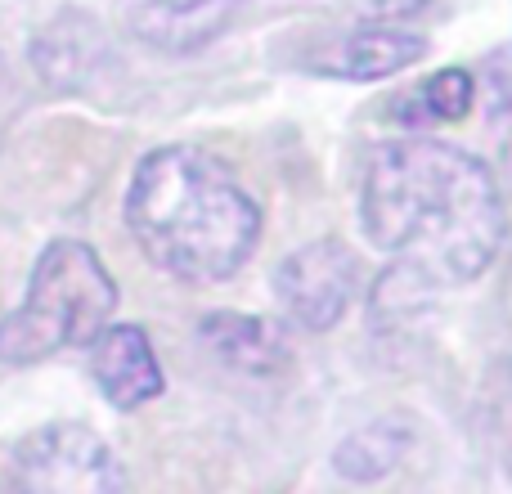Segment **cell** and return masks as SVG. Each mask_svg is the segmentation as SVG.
Returning <instances> with one entry per match:
<instances>
[{"label": "cell", "instance_id": "cell-1", "mask_svg": "<svg viewBox=\"0 0 512 494\" xmlns=\"http://www.w3.org/2000/svg\"><path fill=\"white\" fill-rule=\"evenodd\" d=\"M364 234L396 256L391 279L459 288L495 265L508 239V212L477 153L409 135L373 153L364 176Z\"/></svg>", "mask_w": 512, "mask_h": 494}, {"label": "cell", "instance_id": "cell-2", "mask_svg": "<svg viewBox=\"0 0 512 494\" xmlns=\"http://www.w3.org/2000/svg\"><path fill=\"white\" fill-rule=\"evenodd\" d=\"M126 225L158 270L185 283H221L248 265L261 207L221 158L171 144L140 162L126 189Z\"/></svg>", "mask_w": 512, "mask_h": 494}, {"label": "cell", "instance_id": "cell-3", "mask_svg": "<svg viewBox=\"0 0 512 494\" xmlns=\"http://www.w3.org/2000/svg\"><path fill=\"white\" fill-rule=\"evenodd\" d=\"M117 310V283L86 243L59 239L41 252L14 315L0 319V360L36 364L68 346H90Z\"/></svg>", "mask_w": 512, "mask_h": 494}, {"label": "cell", "instance_id": "cell-4", "mask_svg": "<svg viewBox=\"0 0 512 494\" xmlns=\"http://www.w3.org/2000/svg\"><path fill=\"white\" fill-rule=\"evenodd\" d=\"M14 481L50 494H108L122 490V468L104 436L81 423H50L23 436L14 450Z\"/></svg>", "mask_w": 512, "mask_h": 494}, {"label": "cell", "instance_id": "cell-5", "mask_svg": "<svg viewBox=\"0 0 512 494\" xmlns=\"http://www.w3.org/2000/svg\"><path fill=\"white\" fill-rule=\"evenodd\" d=\"M274 292L292 324H301L306 333H328L360 292V256L342 239H315L279 265Z\"/></svg>", "mask_w": 512, "mask_h": 494}, {"label": "cell", "instance_id": "cell-6", "mask_svg": "<svg viewBox=\"0 0 512 494\" xmlns=\"http://www.w3.org/2000/svg\"><path fill=\"white\" fill-rule=\"evenodd\" d=\"M90 373L108 405L140 409L144 400L162 396V369L149 346V333L135 324H117L90 342Z\"/></svg>", "mask_w": 512, "mask_h": 494}, {"label": "cell", "instance_id": "cell-7", "mask_svg": "<svg viewBox=\"0 0 512 494\" xmlns=\"http://www.w3.org/2000/svg\"><path fill=\"white\" fill-rule=\"evenodd\" d=\"M234 9H239V0H144L131 9L126 23L140 41L158 45V50L189 54L225 32Z\"/></svg>", "mask_w": 512, "mask_h": 494}, {"label": "cell", "instance_id": "cell-8", "mask_svg": "<svg viewBox=\"0 0 512 494\" xmlns=\"http://www.w3.org/2000/svg\"><path fill=\"white\" fill-rule=\"evenodd\" d=\"M427 54V36L409 27H355L328 54H319L315 68L342 81H382L391 72L409 68Z\"/></svg>", "mask_w": 512, "mask_h": 494}, {"label": "cell", "instance_id": "cell-9", "mask_svg": "<svg viewBox=\"0 0 512 494\" xmlns=\"http://www.w3.org/2000/svg\"><path fill=\"white\" fill-rule=\"evenodd\" d=\"M198 333L225 364H234L243 373H274L279 364H288V342L270 319L221 310V315H207Z\"/></svg>", "mask_w": 512, "mask_h": 494}, {"label": "cell", "instance_id": "cell-10", "mask_svg": "<svg viewBox=\"0 0 512 494\" xmlns=\"http://www.w3.org/2000/svg\"><path fill=\"white\" fill-rule=\"evenodd\" d=\"M99 59H104V45H99V36H95V23L81 14H63L59 23H50L45 36L36 41V68L59 90H77Z\"/></svg>", "mask_w": 512, "mask_h": 494}, {"label": "cell", "instance_id": "cell-11", "mask_svg": "<svg viewBox=\"0 0 512 494\" xmlns=\"http://www.w3.org/2000/svg\"><path fill=\"white\" fill-rule=\"evenodd\" d=\"M405 450H409V427L387 418V423H373V427H364V432H355L351 441L337 445L333 463H337V472L351 481H378L396 468Z\"/></svg>", "mask_w": 512, "mask_h": 494}, {"label": "cell", "instance_id": "cell-12", "mask_svg": "<svg viewBox=\"0 0 512 494\" xmlns=\"http://www.w3.org/2000/svg\"><path fill=\"white\" fill-rule=\"evenodd\" d=\"M409 104H400V117H427V122H459L468 117L472 99H477V81L463 68H445L436 77H427L414 95H405Z\"/></svg>", "mask_w": 512, "mask_h": 494}, {"label": "cell", "instance_id": "cell-13", "mask_svg": "<svg viewBox=\"0 0 512 494\" xmlns=\"http://www.w3.org/2000/svg\"><path fill=\"white\" fill-rule=\"evenodd\" d=\"M423 5H427V0H369V14L387 23V18H409V14H418Z\"/></svg>", "mask_w": 512, "mask_h": 494}]
</instances>
